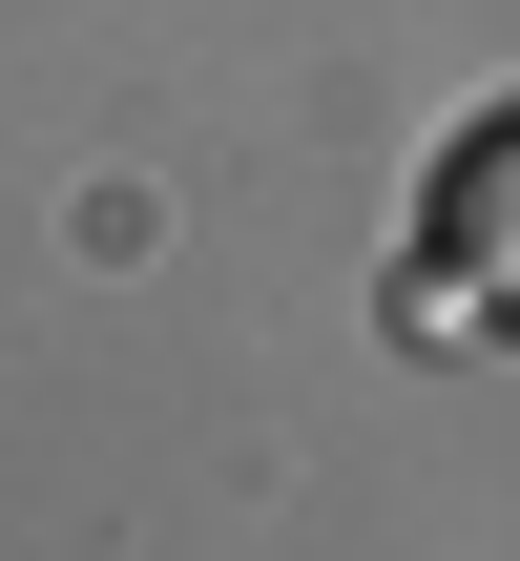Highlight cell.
Wrapping results in <instances>:
<instances>
[{
  "label": "cell",
  "mask_w": 520,
  "mask_h": 561,
  "mask_svg": "<svg viewBox=\"0 0 520 561\" xmlns=\"http://www.w3.org/2000/svg\"><path fill=\"white\" fill-rule=\"evenodd\" d=\"M396 312H417V333H479V312H500L520 333V125H479V146L438 167V271H417Z\"/></svg>",
  "instance_id": "1"
}]
</instances>
